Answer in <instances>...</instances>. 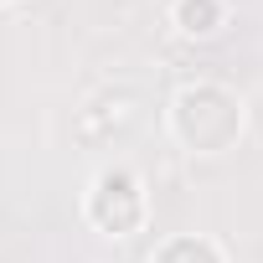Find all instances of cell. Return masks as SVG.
Masks as SVG:
<instances>
[{"instance_id": "6da1fadb", "label": "cell", "mask_w": 263, "mask_h": 263, "mask_svg": "<svg viewBox=\"0 0 263 263\" xmlns=\"http://www.w3.org/2000/svg\"><path fill=\"white\" fill-rule=\"evenodd\" d=\"M176 129L191 150H227L242 129V108L227 88H186L176 103Z\"/></svg>"}, {"instance_id": "7a4b0ae2", "label": "cell", "mask_w": 263, "mask_h": 263, "mask_svg": "<svg viewBox=\"0 0 263 263\" xmlns=\"http://www.w3.org/2000/svg\"><path fill=\"white\" fill-rule=\"evenodd\" d=\"M145 217V201H140V186L129 176H103L98 191H93V222L103 232H135Z\"/></svg>"}, {"instance_id": "3957f363", "label": "cell", "mask_w": 263, "mask_h": 263, "mask_svg": "<svg viewBox=\"0 0 263 263\" xmlns=\"http://www.w3.org/2000/svg\"><path fill=\"white\" fill-rule=\"evenodd\" d=\"M181 31H191V36H206V31H217V21H222V6L217 0H181Z\"/></svg>"}, {"instance_id": "277c9868", "label": "cell", "mask_w": 263, "mask_h": 263, "mask_svg": "<svg viewBox=\"0 0 263 263\" xmlns=\"http://www.w3.org/2000/svg\"><path fill=\"white\" fill-rule=\"evenodd\" d=\"M155 263H222V258H217L212 242H201V237H176V242H165V248L155 253Z\"/></svg>"}]
</instances>
